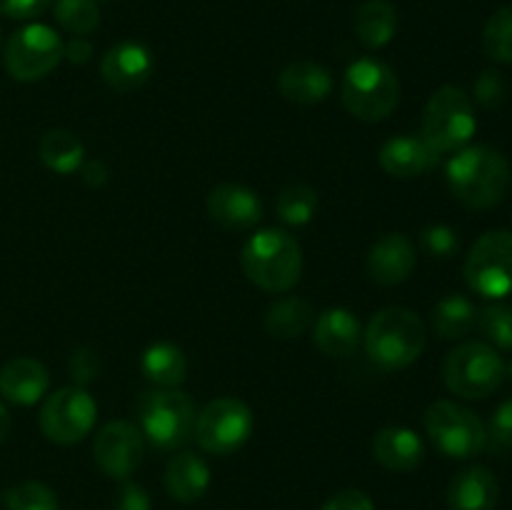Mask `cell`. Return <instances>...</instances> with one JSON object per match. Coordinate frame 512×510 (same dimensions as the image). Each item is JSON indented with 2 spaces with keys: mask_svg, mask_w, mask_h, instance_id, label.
Returning <instances> with one entry per match:
<instances>
[{
  "mask_svg": "<svg viewBox=\"0 0 512 510\" xmlns=\"http://www.w3.org/2000/svg\"><path fill=\"white\" fill-rule=\"evenodd\" d=\"M500 500V483L485 465L460 470L448 488L450 510H495Z\"/></svg>",
  "mask_w": 512,
  "mask_h": 510,
  "instance_id": "cell-18",
  "label": "cell"
},
{
  "mask_svg": "<svg viewBox=\"0 0 512 510\" xmlns=\"http://www.w3.org/2000/svg\"><path fill=\"white\" fill-rule=\"evenodd\" d=\"M63 50V38L50 25L30 23L5 43V70L20 83H35L58 68Z\"/></svg>",
  "mask_w": 512,
  "mask_h": 510,
  "instance_id": "cell-8",
  "label": "cell"
},
{
  "mask_svg": "<svg viewBox=\"0 0 512 510\" xmlns=\"http://www.w3.org/2000/svg\"><path fill=\"white\" fill-rule=\"evenodd\" d=\"M140 370L158 388H180L188 378V358L173 343H153L140 358Z\"/></svg>",
  "mask_w": 512,
  "mask_h": 510,
  "instance_id": "cell-25",
  "label": "cell"
},
{
  "mask_svg": "<svg viewBox=\"0 0 512 510\" xmlns=\"http://www.w3.org/2000/svg\"><path fill=\"white\" fill-rule=\"evenodd\" d=\"M415 268V248L403 233H385L368 253V273L378 285H400Z\"/></svg>",
  "mask_w": 512,
  "mask_h": 510,
  "instance_id": "cell-16",
  "label": "cell"
},
{
  "mask_svg": "<svg viewBox=\"0 0 512 510\" xmlns=\"http://www.w3.org/2000/svg\"><path fill=\"white\" fill-rule=\"evenodd\" d=\"M63 58L68 60V63L85 65L90 58H93V43H90L88 38H83V35H73V38L65 43Z\"/></svg>",
  "mask_w": 512,
  "mask_h": 510,
  "instance_id": "cell-41",
  "label": "cell"
},
{
  "mask_svg": "<svg viewBox=\"0 0 512 510\" xmlns=\"http://www.w3.org/2000/svg\"><path fill=\"white\" fill-rule=\"evenodd\" d=\"M475 320H478V310L465 295H445L433 308V328L445 340L468 335L473 330Z\"/></svg>",
  "mask_w": 512,
  "mask_h": 510,
  "instance_id": "cell-28",
  "label": "cell"
},
{
  "mask_svg": "<svg viewBox=\"0 0 512 510\" xmlns=\"http://www.w3.org/2000/svg\"><path fill=\"white\" fill-rule=\"evenodd\" d=\"M100 73L110 88L118 90V93H130V90L140 88L150 80L153 55L138 40H123L103 55Z\"/></svg>",
  "mask_w": 512,
  "mask_h": 510,
  "instance_id": "cell-15",
  "label": "cell"
},
{
  "mask_svg": "<svg viewBox=\"0 0 512 510\" xmlns=\"http://www.w3.org/2000/svg\"><path fill=\"white\" fill-rule=\"evenodd\" d=\"M210 485V468L200 455L178 453L165 468V490L178 503H195Z\"/></svg>",
  "mask_w": 512,
  "mask_h": 510,
  "instance_id": "cell-23",
  "label": "cell"
},
{
  "mask_svg": "<svg viewBox=\"0 0 512 510\" xmlns=\"http://www.w3.org/2000/svg\"><path fill=\"white\" fill-rule=\"evenodd\" d=\"M278 90L290 103L315 105L328 98L330 90H333V78H330V73L320 63L298 60V63H290L280 73Z\"/></svg>",
  "mask_w": 512,
  "mask_h": 510,
  "instance_id": "cell-21",
  "label": "cell"
},
{
  "mask_svg": "<svg viewBox=\"0 0 512 510\" xmlns=\"http://www.w3.org/2000/svg\"><path fill=\"white\" fill-rule=\"evenodd\" d=\"M420 243H423L425 253L433 255L438 260H448L458 253L460 240L450 225H428V228L420 233Z\"/></svg>",
  "mask_w": 512,
  "mask_h": 510,
  "instance_id": "cell-34",
  "label": "cell"
},
{
  "mask_svg": "<svg viewBox=\"0 0 512 510\" xmlns=\"http://www.w3.org/2000/svg\"><path fill=\"white\" fill-rule=\"evenodd\" d=\"M373 455L383 468L395 470V473H410L423 463L425 445L415 430L390 425L375 435Z\"/></svg>",
  "mask_w": 512,
  "mask_h": 510,
  "instance_id": "cell-22",
  "label": "cell"
},
{
  "mask_svg": "<svg viewBox=\"0 0 512 510\" xmlns=\"http://www.w3.org/2000/svg\"><path fill=\"white\" fill-rule=\"evenodd\" d=\"M483 48L495 63L512 65V5H503L490 15L483 30Z\"/></svg>",
  "mask_w": 512,
  "mask_h": 510,
  "instance_id": "cell-30",
  "label": "cell"
},
{
  "mask_svg": "<svg viewBox=\"0 0 512 510\" xmlns=\"http://www.w3.org/2000/svg\"><path fill=\"white\" fill-rule=\"evenodd\" d=\"M48 385V370L35 358H13L0 368V395L15 405H35Z\"/></svg>",
  "mask_w": 512,
  "mask_h": 510,
  "instance_id": "cell-19",
  "label": "cell"
},
{
  "mask_svg": "<svg viewBox=\"0 0 512 510\" xmlns=\"http://www.w3.org/2000/svg\"><path fill=\"white\" fill-rule=\"evenodd\" d=\"M38 153L45 168L58 175H73L75 170H80L85 160V148L78 135L63 128L48 130L40 138Z\"/></svg>",
  "mask_w": 512,
  "mask_h": 510,
  "instance_id": "cell-27",
  "label": "cell"
},
{
  "mask_svg": "<svg viewBox=\"0 0 512 510\" xmlns=\"http://www.w3.org/2000/svg\"><path fill=\"white\" fill-rule=\"evenodd\" d=\"M363 330H360V320L355 318L350 310L345 308H330L318 315L313 325V343L320 353L333 355V358H343L358 350Z\"/></svg>",
  "mask_w": 512,
  "mask_h": 510,
  "instance_id": "cell-20",
  "label": "cell"
},
{
  "mask_svg": "<svg viewBox=\"0 0 512 510\" xmlns=\"http://www.w3.org/2000/svg\"><path fill=\"white\" fill-rule=\"evenodd\" d=\"M465 280L478 295L490 300L512 293V233L493 230L470 248L465 258Z\"/></svg>",
  "mask_w": 512,
  "mask_h": 510,
  "instance_id": "cell-11",
  "label": "cell"
},
{
  "mask_svg": "<svg viewBox=\"0 0 512 510\" xmlns=\"http://www.w3.org/2000/svg\"><path fill=\"white\" fill-rule=\"evenodd\" d=\"M80 178H83L85 185H90V188H103L105 183H108V165L103 163V160L93 158V160H83V165H80Z\"/></svg>",
  "mask_w": 512,
  "mask_h": 510,
  "instance_id": "cell-42",
  "label": "cell"
},
{
  "mask_svg": "<svg viewBox=\"0 0 512 510\" xmlns=\"http://www.w3.org/2000/svg\"><path fill=\"white\" fill-rule=\"evenodd\" d=\"M145 438L140 428L128 420H110L98 430L93 443L95 465L108 478L128 480L143 463Z\"/></svg>",
  "mask_w": 512,
  "mask_h": 510,
  "instance_id": "cell-13",
  "label": "cell"
},
{
  "mask_svg": "<svg viewBox=\"0 0 512 510\" xmlns=\"http://www.w3.org/2000/svg\"><path fill=\"white\" fill-rule=\"evenodd\" d=\"M475 128H478V120H475L470 95L455 85H443L430 95L428 105H425L423 120H420V138L440 155L455 153L470 143Z\"/></svg>",
  "mask_w": 512,
  "mask_h": 510,
  "instance_id": "cell-6",
  "label": "cell"
},
{
  "mask_svg": "<svg viewBox=\"0 0 512 510\" xmlns=\"http://www.w3.org/2000/svg\"><path fill=\"white\" fill-rule=\"evenodd\" d=\"M55 20L73 35H90L100 23L98 0H55Z\"/></svg>",
  "mask_w": 512,
  "mask_h": 510,
  "instance_id": "cell-31",
  "label": "cell"
},
{
  "mask_svg": "<svg viewBox=\"0 0 512 510\" xmlns=\"http://www.w3.org/2000/svg\"><path fill=\"white\" fill-rule=\"evenodd\" d=\"M478 325L485 338L503 350H512V308L510 305H488L478 315Z\"/></svg>",
  "mask_w": 512,
  "mask_h": 510,
  "instance_id": "cell-33",
  "label": "cell"
},
{
  "mask_svg": "<svg viewBox=\"0 0 512 510\" xmlns=\"http://www.w3.org/2000/svg\"><path fill=\"white\" fill-rule=\"evenodd\" d=\"M115 510H150L148 490L133 480H125L115 495Z\"/></svg>",
  "mask_w": 512,
  "mask_h": 510,
  "instance_id": "cell-39",
  "label": "cell"
},
{
  "mask_svg": "<svg viewBox=\"0 0 512 510\" xmlns=\"http://www.w3.org/2000/svg\"><path fill=\"white\" fill-rule=\"evenodd\" d=\"M313 325V308L298 295L278 298L265 310V330L278 340L300 338Z\"/></svg>",
  "mask_w": 512,
  "mask_h": 510,
  "instance_id": "cell-26",
  "label": "cell"
},
{
  "mask_svg": "<svg viewBox=\"0 0 512 510\" xmlns=\"http://www.w3.org/2000/svg\"><path fill=\"white\" fill-rule=\"evenodd\" d=\"M5 510H60V503L48 485L28 480L5 493Z\"/></svg>",
  "mask_w": 512,
  "mask_h": 510,
  "instance_id": "cell-32",
  "label": "cell"
},
{
  "mask_svg": "<svg viewBox=\"0 0 512 510\" xmlns=\"http://www.w3.org/2000/svg\"><path fill=\"white\" fill-rule=\"evenodd\" d=\"M10 425H13V420H10V413H8V408H5V405L0 403V443H3V440L8 438V433H10Z\"/></svg>",
  "mask_w": 512,
  "mask_h": 510,
  "instance_id": "cell-43",
  "label": "cell"
},
{
  "mask_svg": "<svg viewBox=\"0 0 512 510\" xmlns=\"http://www.w3.org/2000/svg\"><path fill=\"white\" fill-rule=\"evenodd\" d=\"M253 433V410L238 398H218L195 418V440L205 453H238Z\"/></svg>",
  "mask_w": 512,
  "mask_h": 510,
  "instance_id": "cell-10",
  "label": "cell"
},
{
  "mask_svg": "<svg viewBox=\"0 0 512 510\" xmlns=\"http://www.w3.org/2000/svg\"><path fill=\"white\" fill-rule=\"evenodd\" d=\"M380 165L393 178H415L428 173L440 160V153L430 148L420 135H395L380 148Z\"/></svg>",
  "mask_w": 512,
  "mask_h": 510,
  "instance_id": "cell-17",
  "label": "cell"
},
{
  "mask_svg": "<svg viewBox=\"0 0 512 510\" xmlns=\"http://www.w3.org/2000/svg\"><path fill=\"white\" fill-rule=\"evenodd\" d=\"M98 418V405L93 395L78 385H65L48 395L40 408V430L58 445L80 443L93 430Z\"/></svg>",
  "mask_w": 512,
  "mask_h": 510,
  "instance_id": "cell-12",
  "label": "cell"
},
{
  "mask_svg": "<svg viewBox=\"0 0 512 510\" xmlns=\"http://www.w3.org/2000/svg\"><path fill=\"white\" fill-rule=\"evenodd\" d=\"M443 380L450 393L478 400L503 385L505 363L493 345L463 343L445 358Z\"/></svg>",
  "mask_w": 512,
  "mask_h": 510,
  "instance_id": "cell-7",
  "label": "cell"
},
{
  "mask_svg": "<svg viewBox=\"0 0 512 510\" xmlns=\"http://www.w3.org/2000/svg\"><path fill=\"white\" fill-rule=\"evenodd\" d=\"M50 3L53 0H0V15L13 20H30L43 15Z\"/></svg>",
  "mask_w": 512,
  "mask_h": 510,
  "instance_id": "cell-38",
  "label": "cell"
},
{
  "mask_svg": "<svg viewBox=\"0 0 512 510\" xmlns=\"http://www.w3.org/2000/svg\"><path fill=\"white\" fill-rule=\"evenodd\" d=\"M275 213L288 225H305L318 213V193L305 183H293L280 190Z\"/></svg>",
  "mask_w": 512,
  "mask_h": 510,
  "instance_id": "cell-29",
  "label": "cell"
},
{
  "mask_svg": "<svg viewBox=\"0 0 512 510\" xmlns=\"http://www.w3.org/2000/svg\"><path fill=\"white\" fill-rule=\"evenodd\" d=\"M485 435H488V440L495 448L512 450V400H508V403H503L495 410Z\"/></svg>",
  "mask_w": 512,
  "mask_h": 510,
  "instance_id": "cell-37",
  "label": "cell"
},
{
  "mask_svg": "<svg viewBox=\"0 0 512 510\" xmlns=\"http://www.w3.org/2000/svg\"><path fill=\"white\" fill-rule=\"evenodd\" d=\"M208 215L223 230H248L263 218L258 193L238 183L215 185L208 195Z\"/></svg>",
  "mask_w": 512,
  "mask_h": 510,
  "instance_id": "cell-14",
  "label": "cell"
},
{
  "mask_svg": "<svg viewBox=\"0 0 512 510\" xmlns=\"http://www.w3.org/2000/svg\"><path fill=\"white\" fill-rule=\"evenodd\" d=\"M365 353L383 370H403L420 358L428 330L418 313L408 308H383L370 318L363 333Z\"/></svg>",
  "mask_w": 512,
  "mask_h": 510,
  "instance_id": "cell-3",
  "label": "cell"
},
{
  "mask_svg": "<svg viewBox=\"0 0 512 510\" xmlns=\"http://www.w3.org/2000/svg\"><path fill=\"white\" fill-rule=\"evenodd\" d=\"M508 98V83L503 80V75L498 70H485L478 80H475V100H478L483 108H500Z\"/></svg>",
  "mask_w": 512,
  "mask_h": 510,
  "instance_id": "cell-35",
  "label": "cell"
},
{
  "mask_svg": "<svg viewBox=\"0 0 512 510\" xmlns=\"http://www.w3.org/2000/svg\"><path fill=\"white\" fill-rule=\"evenodd\" d=\"M510 183L508 158L490 145H468L455 150L448 163L450 190L468 208H493L508 195Z\"/></svg>",
  "mask_w": 512,
  "mask_h": 510,
  "instance_id": "cell-1",
  "label": "cell"
},
{
  "mask_svg": "<svg viewBox=\"0 0 512 510\" xmlns=\"http://www.w3.org/2000/svg\"><path fill=\"white\" fill-rule=\"evenodd\" d=\"M135 413L143 438L158 450H175L188 443L198 418L193 398L178 388L148 390L140 395Z\"/></svg>",
  "mask_w": 512,
  "mask_h": 510,
  "instance_id": "cell-5",
  "label": "cell"
},
{
  "mask_svg": "<svg viewBox=\"0 0 512 510\" xmlns=\"http://www.w3.org/2000/svg\"><path fill=\"white\" fill-rule=\"evenodd\" d=\"M68 373L78 388L95 383L100 375V358L93 348H78L73 350L68 360Z\"/></svg>",
  "mask_w": 512,
  "mask_h": 510,
  "instance_id": "cell-36",
  "label": "cell"
},
{
  "mask_svg": "<svg viewBox=\"0 0 512 510\" xmlns=\"http://www.w3.org/2000/svg\"><path fill=\"white\" fill-rule=\"evenodd\" d=\"M323 510H375V505L363 490H343V493L333 495L323 505Z\"/></svg>",
  "mask_w": 512,
  "mask_h": 510,
  "instance_id": "cell-40",
  "label": "cell"
},
{
  "mask_svg": "<svg viewBox=\"0 0 512 510\" xmlns=\"http://www.w3.org/2000/svg\"><path fill=\"white\" fill-rule=\"evenodd\" d=\"M340 100L345 110L365 123H380L395 110L400 100V80L395 70L380 58L365 55L348 65L340 83Z\"/></svg>",
  "mask_w": 512,
  "mask_h": 510,
  "instance_id": "cell-4",
  "label": "cell"
},
{
  "mask_svg": "<svg viewBox=\"0 0 512 510\" xmlns=\"http://www.w3.org/2000/svg\"><path fill=\"white\" fill-rule=\"evenodd\" d=\"M398 33V10L388 0H365L355 10V35L365 48H385Z\"/></svg>",
  "mask_w": 512,
  "mask_h": 510,
  "instance_id": "cell-24",
  "label": "cell"
},
{
  "mask_svg": "<svg viewBox=\"0 0 512 510\" xmlns=\"http://www.w3.org/2000/svg\"><path fill=\"white\" fill-rule=\"evenodd\" d=\"M243 273L265 293H288L303 275L298 240L280 228L258 230L240 253Z\"/></svg>",
  "mask_w": 512,
  "mask_h": 510,
  "instance_id": "cell-2",
  "label": "cell"
},
{
  "mask_svg": "<svg viewBox=\"0 0 512 510\" xmlns=\"http://www.w3.org/2000/svg\"><path fill=\"white\" fill-rule=\"evenodd\" d=\"M425 430L435 448L448 458H473L488 443L485 425L473 410L453 403V400H435L425 413Z\"/></svg>",
  "mask_w": 512,
  "mask_h": 510,
  "instance_id": "cell-9",
  "label": "cell"
}]
</instances>
